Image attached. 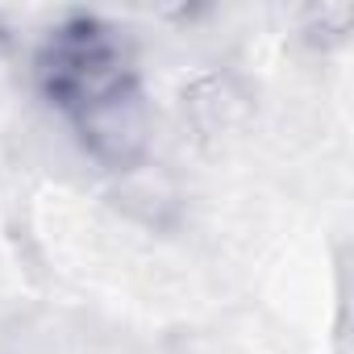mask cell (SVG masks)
Instances as JSON below:
<instances>
[{
    "label": "cell",
    "mask_w": 354,
    "mask_h": 354,
    "mask_svg": "<svg viewBox=\"0 0 354 354\" xmlns=\"http://www.w3.org/2000/svg\"><path fill=\"white\" fill-rule=\"evenodd\" d=\"M129 63L121 50L100 38V34H71L55 46L50 59V92L55 100L80 121L84 138L100 154L125 158L129 146L138 142V121H133V88H129Z\"/></svg>",
    "instance_id": "6da1fadb"
}]
</instances>
